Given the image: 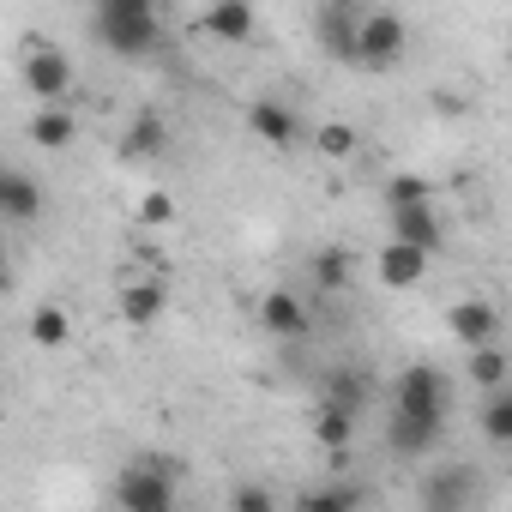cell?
<instances>
[{"instance_id": "obj_1", "label": "cell", "mask_w": 512, "mask_h": 512, "mask_svg": "<svg viewBox=\"0 0 512 512\" xmlns=\"http://www.w3.org/2000/svg\"><path fill=\"white\" fill-rule=\"evenodd\" d=\"M91 37L103 49H115V55H145L163 37V13L151 7V0H103V7L91 13Z\"/></svg>"}, {"instance_id": "obj_2", "label": "cell", "mask_w": 512, "mask_h": 512, "mask_svg": "<svg viewBox=\"0 0 512 512\" xmlns=\"http://www.w3.org/2000/svg\"><path fill=\"white\" fill-rule=\"evenodd\" d=\"M392 416H404V422H434V428H446V380L428 368V362H416V368H404L398 380H392Z\"/></svg>"}, {"instance_id": "obj_3", "label": "cell", "mask_w": 512, "mask_h": 512, "mask_svg": "<svg viewBox=\"0 0 512 512\" xmlns=\"http://www.w3.org/2000/svg\"><path fill=\"white\" fill-rule=\"evenodd\" d=\"M115 506L121 512H175V482L163 464H127L115 476Z\"/></svg>"}, {"instance_id": "obj_4", "label": "cell", "mask_w": 512, "mask_h": 512, "mask_svg": "<svg viewBox=\"0 0 512 512\" xmlns=\"http://www.w3.org/2000/svg\"><path fill=\"white\" fill-rule=\"evenodd\" d=\"M404 49H410V25H404V13H362L356 67H398Z\"/></svg>"}, {"instance_id": "obj_5", "label": "cell", "mask_w": 512, "mask_h": 512, "mask_svg": "<svg viewBox=\"0 0 512 512\" xmlns=\"http://www.w3.org/2000/svg\"><path fill=\"white\" fill-rule=\"evenodd\" d=\"M25 91H31L43 109H61V97H73V61H67V49L37 43V49L25 55Z\"/></svg>"}, {"instance_id": "obj_6", "label": "cell", "mask_w": 512, "mask_h": 512, "mask_svg": "<svg viewBox=\"0 0 512 512\" xmlns=\"http://www.w3.org/2000/svg\"><path fill=\"white\" fill-rule=\"evenodd\" d=\"M446 338H452V344H464V356H470V350L500 344V314H494V302H482V296L452 302V308H446Z\"/></svg>"}, {"instance_id": "obj_7", "label": "cell", "mask_w": 512, "mask_h": 512, "mask_svg": "<svg viewBox=\"0 0 512 512\" xmlns=\"http://www.w3.org/2000/svg\"><path fill=\"white\" fill-rule=\"evenodd\" d=\"M247 133L260 139L266 151H290V145H302V121H296V109L278 103V97H253V103H247Z\"/></svg>"}, {"instance_id": "obj_8", "label": "cell", "mask_w": 512, "mask_h": 512, "mask_svg": "<svg viewBox=\"0 0 512 512\" xmlns=\"http://www.w3.org/2000/svg\"><path fill=\"white\" fill-rule=\"evenodd\" d=\"M428 272H434V253H422V247L386 241V247L374 253V278H380V290H416V284H428Z\"/></svg>"}, {"instance_id": "obj_9", "label": "cell", "mask_w": 512, "mask_h": 512, "mask_svg": "<svg viewBox=\"0 0 512 512\" xmlns=\"http://www.w3.org/2000/svg\"><path fill=\"white\" fill-rule=\"evenodd\" d=\"M362 13H368V7H350V0H338V7H320V13H314V31H320L326 55H338V61H350V67H356V43H362Z\"/></svg>"}, {"instance_id": "obj_10", "label": "cell", "mask_w": 512, "mask_h": 512, "mask_svg": "<svg viewBox=\"0 0 512 512\" xmlns=\"http://www.w3.org/2000/svg\"><path fill=\"white\" fill-rule=\"evenodd\" d=\"M253 25H260V19H253L247 0H217V7H205V13L193 19L199 37H211V43H235V49L253 37Z\"/></svg>"}, {"instance_id": "obj_11", "label": "cell", "mask_w": 512, "mask_h": 512, "mask_svg": "<svg viewBox=\"0 0 512 512\" xmlns=\"http://www.w3.org/2000/svg\"><path fill=\"white\" fill-rule=\"evenodd\" d=\"M260 326L272 338H308L314 332V314H308V302L296 290H266L260 296Z\"/></svg>"}, {"instance_id": "obj_12", "label": "cell", "mask_w": 512, "mask_h": 512, "mask_svg": "<svg viewBox=\"0 0 512 512\" xmlns=\"http://www.w3.org/2000/svg\"><path fill=\"white\" fill-rule=\"evenodd\" d=\"M163 308H169V284H163V278H133V284L121 290V320H127L133 332L157 326Z\"/></svg>"}, {"instance_id": "obj_13", "label": "cell", "mask_w": 512, "mask_h": 512, "mask_svg": "<svg viewBox=\"0 0 512 512\" xmlns=\"http://www.w3.org/2000/svg\"><path fill=\"white\" fill-rule=\"evenodd\" d=\"M464 506H470V470L464 464L422 476V512H464Z\"/></svg>"}, {"instance_id": "obj_14", "label": "cell", "mask_w": 512, "mask_h": 512, "mask_svg": "<svg viewBox=\"0 0 512 512\" xmlns=\"http://www.w3.org/2000/svg\"><path fill=\"white\" fill-rule=\"evenodd\" d=\"M392 241H404V247H422V253H440V241H446V223H440V211H434V205L392 211Z\"/></svg>"}, {"instance_id": "obj_15", "label": "cell", "mask_w": 512, "mask_h": 512, "mask_svg": "<svg viewBox=\"0 0 512 512\" xmlns=\"http://www.w3.org/2000/svg\"><path fill=\"white\" fill-rule=\"evenodd\" d=\"M0 211H7L13 223H31V217L43 211V187H37V175H25V169H7V175H0Z\"/></svg>"}, {"instance_id": "obj_16", "label": "cell", "mask_w": 512, "mask_h": 512, "mask_svg": "<svg viewBox=\"0 0 512 512\" xmlns=\"http://www.w3.org/2000/svg\"><path fill=\"white\" fill-rule=\"evenodd\" d=\"M362 506H368L362 482H320L296 500V512H362Z\"/></svg>"}, {"instance_id": "obj_17", "label": "cell", "mask_w": 512, "mask_h": 512, "mask_svg": "<svg viewBox=\"0 0 512 512\" xmlns=\"http://www.w3.org/2000/svg\"><path fill=\"white\" fill-rule=\"evenodd\" d=\"M163 151H169L163 115H157V109H139V115L127 121V157H163Z\"/></svg>"}, {"instance_id": "obj_18", "label": "cell", "mask_w": 512, "mask_h": 512, "mask_svg": "<svg viewBox=\"0 0 512 512\" xmlns=\"http://www.w3.org/2000/svg\"><path fill=\"white\" fill-rule=\"evenodd\" d=\"M464 380H470V386H482V392H500V386L512 380V362H506V350H500V344H488V350H470V356H464Z\"/></svg>"}, {"instance_id": "obj_19", "label": "cell", "mask_w": 512, "mask_h": 512, "mask_svg": "<svg viewBox=\"0 0 512 512\" xmlns=\"http://www.w3.org/2000/svg\"><path fill=\"white\" fill-rule=\"evenodd\" d=\"M386 446H392V458H428V452L440 446V428H434V422H404V416H392Z\"/></svg>"}, {"instance_id": "obj_20", "label": "cell", "mask_w": 512, "mask_h": 512, "mask_svg": "<svg viewBox=\"0 0 512 512\" xmlns=\"http://www.w3.org/2000/svg\"><path fill=\"white\" fill-rule=\"evenodd\" d=\"M79 139V121L67 115V109H37L31 115V145H43V151H67Z\"/></svg>"}, {"instance_id": "obj_21", "label": "cell", "mask_w": 512, "mask_h": 512, "mask_svg": "<svg viewBox=\"0 0 512 512\" xmlns=\"http://www.w3.org/2000/svg\"><path fill=\"white\" fill-rule=\"evenodd\" d=\"M314 151H320V163H350L362 151V133L350 121H320L314 127Z\"/></svg>"}, {"instance_id": "obj_22", "label": "cell", "mask_w": 512, "mask_h": 512, "mask_svg": "<svg viewBox=\"0 0 512 512\" xmlns=\"http://www.w3.org/2000/svg\"><path fill=\"white\" fill-rule=\"evenodd\" d=\"M31 344H37V350H67V344H73V314L55 308V302H43V308L31 314Z\"/></svg>"}, {"instance_id": "obj_23", "label": "cell", "mask_w": 512, "mask_h": 512, "mask_svg": "<svg viewBox=\"0 0 512 512\" xmlns=\"http://www.w3.org/2000/svg\"><path fill=\"white\" fill-rule=\"evenodd\" d=\"M482 440L500 446V452H512V386L488 392V404H482Z\"/></svg>"}, {"instance_id": "obj_24", "label": "cell", "mask_w": 512, "mask_h": 512, "mask_svg": "<svg viewBox=\"0 0 512 512\" xmlns=\"http://www.w3.org/2000/svg\"><path fill=\"white\" fill-rule=\"evenodd\" d=\"M308 278H314V290H326V296L350 290V253H344V247H320L314 266H308Z\"/></svg>"}, {"instance_id": "obj_25", "label": "cell", "mask_w": 512, "mask_h": 512, "mask_svg": "<svg viewBox=\"0 0 512 512\" xmlns=\"http://www.w3.org/2000/svg\"><path fill=\"white\" fill-rule=\"evenodd\" d=\"M380 199H386V211H416V205H434V181H422V175H386Z\"/></svg>"}, {"instance_id": "obj_26", "label": "cell", "mask_w": 512, "mask_h": 512, "mask_svg": "<svg viewBox=\"0 0 512 512\" xmlns=\"http://www.w3.org/2000/svg\"><path fill=\"white\" fill-rule=\"evenodd\" d=\"M326 386H332V392H326V410H350V416H356V410H362V398H368V380H362L356 368H338Z\"/></svg>"}, {"instance_id": "obj_27", "label": "cell", "mask_w": 512, "mask_h": 512, "mask_svg": "<svg viewBox=\"0 0 512 512\" xmlns=\"http://www.w3.org/2000/svg\"><path fill=\"white\" fill-rule=\"evenodd\" d=\"M314 440H320L326 452H344V446L356 440V416H350V410H320V422H314Z\"/></svg>"}, {"instance_id": "obj_28", "label": "cell", "mask_w": 512, "mask_h": 512, "mask_svg": "<svg viewBox=\"0 0 512 512\" xmlns=\"http://www.w3.org/2000/svg\"><path fill=\"white\" fill-rule=\"evenodd\" d=\"M133 217H139L145 229H169V223H175V199H169L163 187H151V193H139V205H133Z\"/></svg>"}, {"instance_id": "obj_29", "label": "cell", "mask_w": 512, "mask_h": 512, "mask_svg": "<svg viewBox=\"0 0 512 512\" xmlns=\"http://www.w3.org/2000/svg\"><path fill=\"white\" fill-rule=\"evenodd\" d=\"M229 512H278V500H272L260 482H235V488H229Z\"/></svg>"}]
</instances>
